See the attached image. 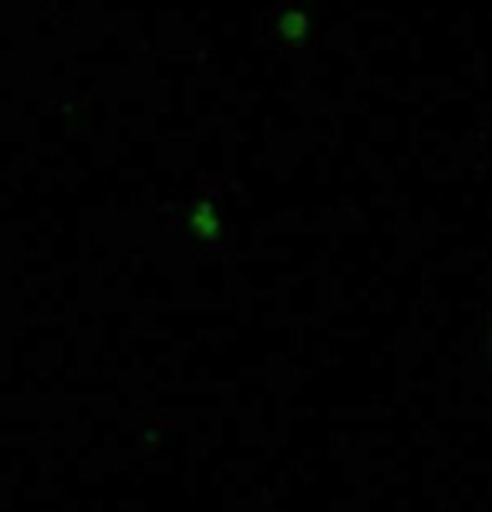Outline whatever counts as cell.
Wrapping results in <instances>:
<instances>
[{"instance_id": "2", "label": "cell", "mask_w": 492, "mask_h": 512, "mask_svg": "<svg viewBox=\"0 0 492 512\" xmlns=\"http://www.w3.org/2000/svg\"><path fill=\"white\" fill-rule=\"evenodd\" d=\"M277 31H280V38H284V41L300 44V41H307V34H311V21H307L304 11H284V14H280V21H277Z\"/></svg>"}, {"instance_id": "1", "label": "cell", "mask_w": 492, "mask_h": 512, "mask_svg": "<svg viewBox=\"0 0 492 512\" xmlns=\"http://www.w3.org/2000/svg\"><path fill=\"white\" fill-rule=\"evenodd\" d=\"M189 226H193V233L199 240H213V236L220 233V213H216L213 203H199L193 209V216H189Z\"/></svg>"}, {"instance_id": "3", "label": "cell", "mask_w": 492, "mask_h": 512, "mask_svg": "<svg viewBox=\"0 0 492 512\" xmlns=\"http://www.w3.org/2000/svg\"><path fill=\"white\" fill-rule=\"evenodd\" d=\"M489 358H492V334H489Z\"/></svg>"}]
</instances>
